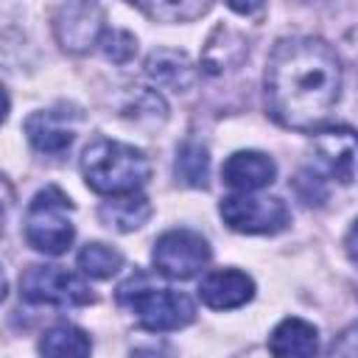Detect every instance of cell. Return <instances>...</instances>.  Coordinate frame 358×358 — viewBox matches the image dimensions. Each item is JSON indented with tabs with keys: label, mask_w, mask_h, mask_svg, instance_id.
Listing matches in <instances>:
<instances>
[{
	"label": "cell",
	"mask_w": 358,
	"mask_h": 358,
	"mask_svg": "<svg viewBox=\"0 0 358 358\" xmlns=\"http://www.w3.org/2000/svg\"><path fill=\"white\" fill-rule=\"evenodd\" d=\"M341 95V64L319 36L280 39L266 64V103L285 129L310 131L327 120Z\"/></svg>",
	"instance_id": "6da1fadb"
},
{
	"label": "cell",
	"mask_w": 358,
	"mask_h": 358,
	"mask_svg": "<svg viewBox=\"0 0 358 358\" xmlns=\"http://www.w3.org/2000/svg\"><path fill=\"white\" fill-rule=\"evenodd\" d=\"M81 171L95 193L126 196V193H137L148 182L151 162L140 148L129 143L98 137L84 148Z\"/></svg>",
	"instance_id": "7a4b0ae2"
},
{
	"label": "cell",
	"mask_w": 358,
	"mask_h": 358,
	"mask_svg": "<svg viewBox=\"0 0 358 358\" xmlns=\"http://www.w3.org/2000/svg\"><path fill=\"white\" fill-rule=\"evenodd\" d=\"M117 302L126 305L137 322L151 333H168L190 324L196 319V305L187 294L173 288H154L145 285V277L137 274L117 288Z\"/></svg>",
	"instance_id": "3957f363"
},
{
	"label": "cell",
	"mask_w": 358,
	"mask_h": 358,
	"mask_svg": "<svg viewBox=\"0 0 358 358\" xmlns=\"http://www.w3.org/2000/svg\"><path fill=\"white\" fill-rule=\"evenodd\" d=\"M73 201L67 199V193L56 185H48L45 190H39L25 213V241L45 255H62L70 249L73 243Z\"/></svg>",
	"instance_id": "277c9868"
},
{
	"label": "cell",
	"mask_w": 358,
	"mask_h": 358,
	"mask_svg": "<svg viewBox=\"0 0 358 358\" xmlns=\"http://www.w3.org/2000/svg\"><path fill=\"white\" fill-rule=\"evenodd\" d=\"M20 296L34 305L76 308L90 305L95 296L90 285L62 266H31L20 277Z\"/></svg>",
	"instance_id": "5b68a950"
},
{
	"label": "cell",
	"mask_w": 358,
	"mask_h": 358,
	"mask_svg": "<svg viewBox=\"0 0 358 358\" xmlns=\"http://www.w3.org/2000/svg\"><path fill=\"white\" fill-rule=\"evenodd\" d=\"M218 213L224 224L235 232L246 235H271L288 227L291 213L282 199L277 196H252V193H235L221 199Z\"/></svg>",
	"instance_id": "8992f818"
},
{
	"label": "cell",
	"mask_w": 358,
	"mask_h": 358,
	"mask_svg": "<svg viewBox=\"0 0 358 358\" xmlns=\"http://www.w3.org/2000/svg\"><path fill=\"white\" fill-rule=\"evenodd\" d=\"M313 173L333 179L338 185H352L358 179V131L347 126H333L316 131L310 143Z\"/></svg>",
	"instance_id": "52a82bcc"
},
{
	"label": "cell",
	"mask_w": 358,
	"mask_h": 358,
	"mask_svg": "<svg viewBox=\"0 0 358 358\" xmlns=\"http://www.w3.org/2000/svg\"><path fill=\"white\" fill-rule=\"evenodd\" d=\"M151 260L171 280H190L210 263V243L193 229H168L157 238Z\"/></svg>",
	"instance_id": "ba28073f"
},
{
	"label": "cell",
	"mask_w": 358,
	"mask_h": 358,
	"mask_svg": "<svg viewBox=\"0 0 358 358\" xmlns=\"http://www.w3.org/2000/svg\"><path fill=\"white\" fill-rule=\"evenodd\" d=\"M103 11L95 3H67L56 17V36L64 50L87 53L103 36Z\"/></svg>",
	"instance_id": "9c48e42d"
},
{
	"label": "cell",
	"mask_w": 358,
	"mask_h": 358,
	"mask_svg": "<svg viewBox=\"0 0 358 358\" xmlns=\"http://www.w3.org/2000/svg\"><path fill=\"white\" fill-rule=\"evenodd\" d=\"M76 126H78V112L70 106H53L34 112L25 120V134L31 145L42 154H64L70 143L76 140Z\"/></svg>",
	"instance_id": "30bf717a"
},
{
	"label": "cell",
	"mask_w": 358,
	"mask_h": 358,
	"mask_svg": "<svg viewBox=\"0 0 358 358\" xmlns=\"http://www.w3.org/2000/svg\"><path fill=\"white\" fill-rule=\"evenodd\" d=\"M199 296L204 305L215 310H232V308L246 305L255 296V280L238 268L210 271L199 285Z\"/></svg>",
	"instance_id": "8fae6325"
},
{
	"label": "cell",
	"mask_w": 358,
	"mask_h": 358,
	"mask_svg": "<svg viewBox=\"0 0 358 358\" xmlns=\"http://www.w3.org/2000/svg\"><path fill=\"white\" fill-rule=\"evenodd\" d=\"M274 173H277L274 159L260 151H235L221 168L224 182L241 193H255V190L271 185Z\"/></svg>",
	"instance_id": "7c38bea8"
},
{
	"label": "cell",
	"mask_w": 358,
	"mask_h": 358,
	"mask_svg": "<svg viewBox=\"0 0 358 358\" xmlns=\"http://www.w3.org/2000/svg\"><path fill=\"white\" fill-rule=\"evenodd\" d=\"M316 347H319L316 327L296 316L282 319L268 336V350L274 358H316Z\"/></svg>",
	"instance_id": "4fadbf2b"
},
{
	"label": "cell",
	"mask_w": 358,
	"mask_h": 358,
	"mask_svg": "<svg viewBox=\"0 0 358 358\" xmlns=\"http://www.w3.org/2000/svg\"><path fill=\"white\" fill-rule=\"evenodd\" d=\"M145 76L151 81H157L159 87L185 92L187 87H193L196 81V67L187 59V53L182 50H171V48H159L145 59Z\"/></svg>",
	"instance_id": "5bb4252c"
},
{
	"label": "cell",
	"mask_w": 358,
	"mask_h": 358,
	"mask_svg": "<svg viewBox=\"0 0 358 358\" xmlns=\"http://www.w3.org/2000/svg\"><path fill=\"white\" fill-rule=\"evenodd\" d=\"M98 218L117 232H134L151 218V201L137 190L126 196H112L98 207Z\"/></svg>",
	"instance_id": "9a60e30c"
},
{
	"label": "cell",
	"mask_w": 358,
	"mask_h": 358,
	"mask_svg": "<svg viewBox=\"0 0 358 358\" xmlns=\"http://www.w3.org/2000/svg\"><path fill=\"white\" fill-rule=\"evenodd\" d=\"M243 56H246L243 39H241L235 31L218 25V28L213 31V36L207 39V48H204V56H201V67H204L210 76H218V73H224V70L238 67V64L243 62Z\"/></svg>",
	"instance_id": "2e32d148"
},
{
	"label": "cell",
	"mask_w": 358,
	"mask_h": 358,
	"mask_svg": "<svg viewBox=\"0 0 358 358\" xmlns=\"http://www.w3.org/2000/svg\"><path fill=\"white\" fill-rule=\"evenodd\" d=\"M90 336L76 324H56L39 341L42 358H90Z\"/></svg>",
	"instance_id": "e0dca14e"
},
{
	"label": "cell",
	"mask_w": 358,
	"mask_h": 358,
	"mask_svg": "<svg viewBox=\"0 0 358 358\" xmlns=\"http://www.w3.org/2000/svg\"><path fill=\"white\" fill-rule=\"evenodd\" d=\"M123 266V255L106 243H87L78 252V268L92 280H106Z\"/></svg>",
	"instance_id": "ac0fdd59"
},
{
	"label": "cell",
	"mask_w": 358,
	"mask_h": 358,
	"mask_svg": "<svg viewBox=\"0 0 358 358\" xmlns=\"http://www.w3.org/2000/svg\"><path fill=\"white\" fill-rule=\"evenodd\" d=\"M210 173V157L207 148L199 143H182L176 151V179H182L190 187H204Z\"/></svg>",
	"instance_id": "d6986e66"
},
{
	"label": "cell",
	"mask_w": 358,
	"mask_h": 358,
	"mask_svg": "<svg viewBox=\"0 0 358 358\" xmlns=\"http://www.w3.org/2000/svg\"><path fill=\"white\" fill-rule=\"evenodd\" d=\"M140 11H145L148 17L165 20V22H187L201 17L204 11H210V3H140Z\"/></svg>",
	"instance_id": "ffe728a7"
},
{
	"label": "cell",
	"mask_w": 358,
	"mask_h": 358,
	"mask_svg": "<svg viewBox=\"0 0 358 358\" xmlns=\"http://www.w3.org/2000/svg\"><path fill=\"white\" fill-rule=\"evenodd\" d=\"M98 45H101V53L115 64H126L137 53V39L123 28H106Z\"/></svg>",
	"instance_id": "44dd1931"
},
{
	"label": "cell",
	"mask_w": 358,
	"mask_h": 358,
	"mask_svg": "<svg viewBox=\"0 0 358 358\" xmlns=\"http://www.w3.org/2000/svg\"><path fill=\"white\" fill-rule=\"evenodd\" d=\"M123 112H126L129 117H134V120L148 117L151 123H162V120H165V115H168L165 101H162L157 92H151V90H137V92H134V98H131V103H129Z\"/></svg>",
	"instance_id": "7402d4cb"
},
{
	"label": "cell",
	"mask_w": 358,
	"mask_h": 358,
	"mask_svg": "<svg viewBox=\"0 0 358 358\" xmlns=\"http://www.w3.org/2000/svg\"><path fill=\"white\" fill-rule=\"evenodd\" d=\"M324 358H358V324L347 327L336 341L327 347Z\"/></svg>",
	"instance_id": "603a6c76"
},
{
	"label": "cell",
	"mask_w": 358,
	"mask_h": 358,
	"mask_svg": "<svg viewBox=\"0 0 358 358\" xmlns=\"http://www.w3.org/2000/svg\"><path fill=\"white\" fill-rule=\"evenodd\" d=\"M344 246H347V255L358 263V218H355V224L350 227V232H347V241H344Z\"/></svg>",
	"instance_id": "cb8c5ba5"
}]
</instances>
